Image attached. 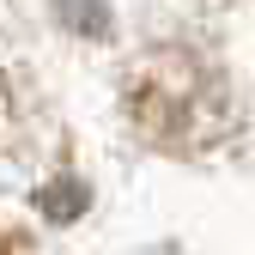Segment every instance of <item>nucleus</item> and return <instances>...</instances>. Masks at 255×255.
<instances>
[{
  "label": "nucleus",
  "mask_w": 255,
  "mask_h": 255,
  "mask_svg": "<svg viewBox=\"0 0 255 255\" xmlns=\"http://www.w3.org/2000/svg\"><path fill=\"white\" fill-rule=\"evenodd\" d=\"M55 188H61V195H55V201L43 195V213H55V219H73V213L85 207V188H79V182H55Z\"/></svg>",
  "instance_id": "1"
}]
</instances>
